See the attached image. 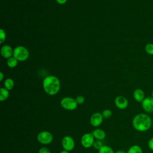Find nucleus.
Returning <instances> with one entry per match:
<instances>
[{
	"label": "nucleus",
	"instance_id": "f257e3e1",
	"mask_svg": "<svg viewBox=\"0 0 153 153\" xmlns=\"http://www.w3.org/2000/svg\"><path fill=\"white\" fill-rule=\"evenodd\" d=\"M132 125L136 131L145 132L151 128L152 126V120L148 115L144 113H139L133 117Z\"/></svg>",
	"mask_w": 153,
	"mask_h": 153
},
{
	"label": "nucleus",
	"instance_id": "f03ea898",
	"mask_svg": "<svg viewBox=\"0 0 153 153\" xmlns=\"http://www.w3.org/2000/svg\"><path fill=\"white\" fill-rule=\"evenodd\" d=\"M44 91L50 96L56 94L60 90V82L57 77L53 75L46 76L42 82Z\"/></svg>",
	"mask_w": 153,
	"mask_h": 153
},
{
	"label": "nucleus",
	"instance_id": "7ed1b4c3",
	"mask_svg": "<svg viewBox=\"0 0 153 153\" xmlns=\"http://www.w3.org/2000/svg\"><path fill=\"white\" fill-rule=\"evenodd\" d=\"M29 56V53L28 50L23 46H17L13 50V57H14L18 61H25L28 59Z\"/></svg>",
	"mask_w": 153,
	"mask_h": 153
},
{
	"label": "nucleus",
	"instance_id": "20e7f679",
	"mask_svg": "<svg viewBox=\"0 0 153 153\" xmlns=\"http://www.w3.org/2000/svg\"><path fill=\"white\" fill-rule=\"evenodd\" d=\"M60 105L66 110L74 111L77 108L78 103L75 99L71 97H65L60 100Z\"/></svg>",
	"mask_w": 153,
	"mask_h": 153
},
{
	"label": "nucleus",
	"instance_id": "39448f33",
	"mask_svg": "<svg viewBox=\"0 0 153 153\" xmlns=\"http://www.w3.org/2000/svg\"><path fill=\"white\" fill-rule=\"evenodd\" d=\"M37 140L42 145H48L53 142V136L48 131H42L38 134Z\"/></svg>",
	"mask_w": 153,
	"mask_h": 153
},
{
	"label": "nucleus",
	"instance_id": "423d86ee",
	"mask_svg": "<svg viewBox=\"0 0 153 153\" xmlns=\"http://www.w3.org/2000/svg\"><path fill=\"white\" fill-rule=\"evenodd\" d=\"M94 137L92 133H86L84 134L81 139L82 146L85 148H90L93 146L94 142Z\"/></svg>",
	"mask_w": 153,
	"mask_h": 153
},
{
	"label": "nucleus",
	"instance_id": "0eeeda50",
	"mask_svg": "<svg viewBox=\"0 0 153 153\" xmlns=\"http://www.w3.org/2000/svg\"><path fill=\"white\" fill-rule=\"evenodd\" d=\"M62 146L63 149L68 151H72L75 148V142L74 139L70 136H65L62 139Z\"/></svg>",
	"mask_w": 153,
	"mask_h": 153
},
{
	"label": "nucleus",
	"instance_id": "6e6552de",
	"mask_svg": "<svg viewBox=\"0 0 153 153\" xmlns=\"http://www.w3.org/2000/svg\"><path fill=\"white\" fill-rule=\"evenodd\" d=\"M142 109L146 113L153 112V97L152 96L146 97L141 103Z\"/></svg>",
	"mask_w": 153,
	"mask_h": 153
},
{
	"label": "nucleus",
	"instance_id": "1a4fd4ad",
	"mask_svg": "<svg viewBox=\"0 0 153 153\" xmlns=\"http://www.w3.org/2000/svg\"><path fill=\"white\" fill-rule=\"evenodd\" d=\"M103 117L102 113L95 112L91 115L90 118V123L91 125L94 127H99L103 122Z\"/></svg>",
	"mask_w": 153,
	"mask_h": 153
},
{
	"label": "nucleus",
	"instance_id": "9d476101",
	"mask_svg": "<svg viewBox=\"0 0 153 153\" xmlns=\"http://www.w3.org/2000/svg\"><path fill=\"white\" fill-rule=\"evenodd\" d=\"M115 104L118 108L120 109H124L127 108L128 102L127 98L124 96H118L115 99Z\"/></svg>",
	"mask_w": 153,
	"mask_h": 153
},
{
	"label": "nucleus",
	"instance_id": "9b49d317",
	"mask_svg": "<svg viewBox=\"0 0 153 153\" xmlns=\"http://www.w3.org/2000/svg\"><path fill=\"white\" fill-rule=\"evenodd\" d=\"M1 54L4 58L9 59L13 56V50L8 45H5L1 48Z\"/></svg>",
	"mask_w": 153,
	"mask_h": 153
},
{
	"label": "nucleus",
	"instance_id": "f8f14e48",
	"mask_svg": "<svg viewBox=\"0 0 153 153\" xmlns=\"http://www.w3.org/2000/svg\"><path fill=\"white\" fill-rule=\"evenodd\" d=\"M133 97L134 99L139 103H142V102L146 97L145 92L141 88H136L133 91Z\"/></svg>",
	"mask_w": 153,
	"mask_h": 153
},
{
	"label": "nucleus",
	"instance_id": "ddd939ff",
	"mask_svg": "<svg viewBox=\"0 0 153 153\" xmlns=\"http://www.w3.org/2000/svg\"><path fill=\"white\" fill-rule=\"evenodd\" d=\"M92 134L94 139H96V140H103L106 136V132L100 128H97L94 130L92 132Z\"/></svg>",
	"mask_w": 153,
	"mask_h": 153
},
{
	"label": "nucleus",
	"instance_id": "4468645a",
	"mask_svg": "<svg viewBox=\"0 0 153 153\" xmlns=\"http://www.w3.org/2000/svg\"><path fill=\"white\" fill-rule=\"evenodd\" d=\"M9 96V90L5 88H0V100L1 102L5 101Z\"/></svg>",
	"mask_w": 153,
	"mask_h": 153
},
{
	"label": "nucleus",
	"instance_id": "2eb2a0df",
	"mask_svg": "<svg viewBox=\"0 0 153 153\" xmlns=\"http://www.w3.org/2000/svg\"><path fill=\"white\" fill-rule=\"evenodd\" d=\"M127 153H143V150L139 145H134L129 148Z\"/></svg>",
	"mask_w": 153,
	"mask_h": 153
},
{
	"label": "nucleus",
	"instance_id": "dca6fc26",
	"mask_svg": "<svg viewBox=\"0 0 153 153\" xmlns=\"http://www.w3.org/2000/svg\"><path fill=\"white\" fill-rule=\"evenodd\" d=\"M5 88L8 90H11L13 88L14 86V82L11 78H7L4 81Z\"/></svg>",
	"mask_w": 153,
	"mask_h": 153
},
{
	"label": "nucleus",
	"instance_id": "f3484780",
	"mask_svg": "<svg viewBox=\"0 0 153 153\" xmlns=\"http://www.w3.org/2000/svg\"><path fill=\"white\" fill-rule=\"evenodd\" d=\"M17 63H18V60L14 57H11L8 59L7 61V66L11 68H15L17 66Z\"/></svg>",
	"mask_w": 153,
	"mask_h": 153
},
{
	"label": "nucleus",
	"instance_id": "a211bd4d",
	"mask_svg": "<svg viewBox=\"0 0 153 153\" xmlns=\"http://www.w3.org/2000/svg\"><path fill=\"white\" fill-rule=\"evenodd\" d=\"M98 153H115L114 150L108 145H103L99 151Z\"/></svg>",
	"mask_w": 153,
	"mask_h": 153
},
{
	"label": "nucleus",
	"instance_id": "6ab92c4d",
	"mask_svg": "<svg viewBox=\"0 0 153 153\" xmlns=\"http://www.w3.org/2000/svg\"><path fill=\"white\" fill-rule=\"evenodd\" d=\"M145 50L147 54L153 56V43H148L146 44Z\"/></svg>",
	"mask_w": 153,
	"mask_h": 153
},
{
	"label": "nucleus",
	"instance_id": "aec40b11",
	"mask_svg": "<svg viewBox=\"0 0 153 153\" xmlns=\"http://www.w3.org/2000/svg\"><path fill=\"white\" fill-rule=\"evenodd\" d=\"M102 114L103 118L108 119L112 116V111L109 109H106L102 111Z\"/></svg>",
	"mask_w": 153,
	"mask_h": 153
},
{
	"label": "nucleus",
	"instance_id": "412c9836",
	"mask_svg": "<svg viewBox=\"0 0 153 153\" xmlns=\"http://www.w3.org/2000/svg\"><path fill=\"white\" fill-rule=\"evenodd\" d=\"M103 146L102 140H96L94 142V143L93 145V147L97 150H99L102 146Z\"/></svg>",
	"mask_w": 153,
	"mask_h": 153
},
{
	"label": "nucleus",
	"instance_id": "4be33fe9",
	"mask_svg": "<svg viewBox=\"0 0 153 153\" xmlns=\"http://www.w3.org/2000/svg\"><path fill=\"white\" fill-rule=\"evenodd\" d=\"M6 38V33L4 29H0V43L2 44Z\"/></svg>",
	"mask_w": 153,
	"mask_h": 153
},
{
	"label": "nucleus",
	"instance_id": "5701e85b",
	"mask_svg": "<svg viewBox=\"0 0 153 153\" xmlns=\"http://www.w3.org/2000/svg\"><path fill=\"white\" fill-rule=\"evenodd\" d=\"M78 105L82 104L85 101V97L83 96H78L75 99Z\"/></svg>",
	"mask_w": 153,
	"mask_h": 153
},
{
	"label": "nucleus",
	"instance_id": "b1692460",
	"mask_svg": "<svg viewBox=\"0 0 153 153\" xmlns=\"http://www.w3.org/2000/svg\"><path fill=\"white\" fill-rule=\"evenodd\" d=\"M38 153H51L50 149L46 147H41L38 150Z\"/></svg>",
	"mask_w": 153,
	"mask_h": 153
},
{
	"label": "nucleus",
	"instance_id": "393cba45",
	"mask_svg": "<svg viewBox=\"0 0 153 153\" xmlns=\"http://www.w3.org/2000/svg\"><path fill=\"white\" fill-rule=\"evenodd\" d=\"M148 146L149 149L153 151V137L150 138L148 142Z\"/></svg>",
	"mask_w": 153,
	"mask_h": 153
},
{
	"label": "nucleus",
	"instance_id": "a878e982",
	"mask_svg": "<svg viewBox=\"0 0 153 153\" xmlns=\"http://www.w3.org/2000/svg\"><path fill=\"white\" fill-rule=\"evenodd\" d=\"M56 2L58 3V4H65L66 2V1H67V0H56Z\"/></svg>",
	"mask_w": 153,
	"mask_h": 153
},
{
	"label": "nucleus",
	"instance_id": "bb28decb",
	"mask_svg": "<svg viewBox=\"0 0 153 153\" xmlns=\"http://www.w3.org/2000/svg\"><path fill=\"white\" fill-rule=\"evenodd\" d=\"M4 78V74L2 72H0V81H2Z\"/></svg>",
	"mask_w": 153,
	"mask_h": 153
},
{
	"label": "nucleus",
	"instance_id": "cd10ccee",
	"mask_svg": "<svg viewBox=\"0 0 153 153\" xmlns=\"http://www.w3.org/2000/svg\"><path fill=\"white\" fill-rule=\"evenodd\" d=\"M115 153H127V152H126L124 151H123V150H118L115 152Z\"/></svg>",
	"mask_w": 153,
	"mask_h": 153
},
{
	"label": "nucleus",
	"instance_id": "c85d7f7f",
	"mask_svg": "<svg viewBox=\"0 0 153 153\" xmlns=\"http://www.w3.org/2000/svg\"><path fill=\"white\" fill-rule=\"evenodd\" d=\"M60 153H69V151H66V150L63 149V150L61 151L60 152Z\"/></svg>",
	"mask_w": 153,
	"mask_h": 153
},
{
	"label": "nucleus",
	"instance_id": "c756f323",
	"mask_svg": "<svg viewBox=\"0 0 153 153\" xmlns=\"http://www.w3.org/2000/svg\"><path fill=\"white\" fill-rule=\"evenodd\" d=\"M151 96L153 97V90H152V94H151Z\"/></svg>",
	"mask_w": 153,
	"mask_h": 153
}]
</instances>
